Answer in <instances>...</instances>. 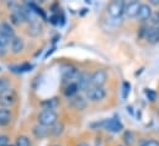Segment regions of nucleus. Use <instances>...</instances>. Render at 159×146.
Here are the masks:
<instances>
[{
    "label": "nucleus",
    "instance_id": "nucleus-1",
    "mask_svg": "<svg viewBox=\"0 0 159 146\" xmlns=\"http://www.w3.org/2000/svg\"><path fill=\"white\" fill-rule=\"evenodd\" d=\"M56 123H58V114L56 110H42L37 114V124L46 128L53 127Z\"/></svg>",
    "mask_w": 159,
    "mask_h": 146
},
{
    "label": "nucleus",
    "instance_id": "nucleus-2",
    "mask_svg": "<svg viewBox=\"0 0 159 146\" xmlns=\"http://www.w3.org/2000/svg\"><path fill=\"white\" fill-rule=\"evenodd\" d=\"M107 96V91L104 87H95V86H90L86 91H85V98L86 101L98 103L101 102L106 98Z\"/></svg>",
    "mask_w": 159,
    "mask_h": 146
},
{
    "label": "nucleus",
    "instance_id": "nucleus-3",
    "mask_svg": "<svg viewBox=\"0 0 159 146\" xmlns=\"http://www.w3.org/2000/svg\"><path fill=\"white\" fill-rule=\"evenodd\" d=\"M125 5L123 0H115L111 1L106 7V14L110 19H121L125 15Z\"/></svg>",
    "mask_w": 159,
    "mask_h": 146
},
{
    "label": "nucleus",
    "instance_id": "nucleus-4",
    "mask_svg": "<svg viewBox=\"0 0 159 146\" xmlns=\"http://www.w3.org/2000/svg\"><path fill=\"white\" fill-rule=\"evenodd\" d=\"M17 92L14 88H9L7 91L0 95V107L2 108H11L17 102Z\"/></svg>",
    "mask_w": 159,
    "mask_h": 146
},
{
    "label": "nucleus",
    "instance_id": "nucleus-5",
    "mask_svg": "<svg viewBox=\"0 0 159 146\" xmlns=\"http://www.w3.org/2000/svg\"><path fill=\"white\" fill-rule=\"evenodd\" d=\"M107 71L105 69H96L94 73L90 74V86L95 87H104L107 82Z\"/></svg>",
    "mask_w": 159,
    "mask_h": 146
},
{
    "label": "nucleus",
    "instance_id": "nucleus-6",
    "mask_svg": "<svg viewBox=\"0 0 159 146\" xmlns=\"http://www.w3.org/2000/svg\"><path fill=\"white\" fill-rule=\"evenodd\" d=\"M101 125L104 127V129H106L107 131H110L112 134H119L123 130V124L117 117H112V118L104 120L101 123Z\"/></svg>",
    "mask_w": 159,
    "mask_h": 146
},
{
    "label": "nucleus",
    "instance_id": "nucleus-7",
    "mask_svg": "<svg viewBox=\"0 0 159 146\" xmlns=\"http://www.w3.org/2000/svg\"><path fill=\"white\" fill-rule=\"evenodd\" d=\"M79 70L74 67V65H63L62 69H61V76H62V80L66 81V82H73V81H77L78 76H79Z\"/></svg>",
    "mask_w": 159,
    "mask_h": 146
},
{
    "label": "nucleus",
    "instance_id": "nucleus-8",
    "mask_svg": "<svg viewBox=\"0 0 159 146\" xmlns=\"http://www.w3.org/2000/svg\"><path fill=\"white\" fill-rule=\"evenodd\" d=\"M152 14H153V10L149 4H141L136 19L138 20V22H147V21H151Z\"/></svg>",
    "mask_w": 159,
    "mask_h": 146
},
{
    "label": "nucleus",
    "instance_id": "nucleus-9",
    "mask_svg": "<svg viewBox=\"0 0 159 146\" xmlns=\"http://www.w3.org/2000/svg\"><path fill=\"white\" fill-rule=\"evenodd\" d=\"M69 106L75 110H84L88 107V101L84 96L77 95V96L69 98Z\"/></svg>",
    "mask_w": 159,
    "mask_h": 146
},
{
    "label": "nucleus",
    "instance_id": "nucleus-10",
    "mask_svg": "<svg viewBox=\"0 0 159 146\" xmlns=\"http://www.w3.org/2000/svg\"><path fill=\"white\" fill-rule=\"evenodd\" d=\"M9 45H10V52L16 55V54H20V53L24 50V48H25V42H24V39H22L21 37L15 36L10 41Z\"/></svg>",
    "mask_w": 159,
    "mask_h": 146
},
{
    "label": "nucleus",
    "instance_id": "nucleus-11",
    "mask_svg": "<svg viewBox=\"0 0 159 146\" xmlns=\"http://www.w3.org/2000/svg\"><path fill=\"white\" fill-rule=\"evenodd\" d=\"M139 5H141V2H138V1H129V2H126V5H125V15H126L128 19H136V16H137V14H138Z\"/></svg>",
    "mask_w": 159,
    "mask_h": 146
},
{
    "label": "nucleus",
    "instance_id": "nucleus-12",
    "mask_svg": "<svg viewBox=\"0 0 159 146\" xmlns=\"http://www.w3.org/2000/svg\"><path fill=\"white\" fill-rule=\"evenodd\" d=\"M144 38H146V41H147L149 44H158L159 43V27L158 26L148 27Z\"/></svg>",
    "mask_w": 159,
    "mask_h": 146
},
{
    "label": "nucleus",
    "instance_id": "nucleus-13",
    "mask_svg": "<svg viewBox=\"0 0 159 146\" xmlns=\"http://www.w3.org/2000/svg\"><path fill=\"white\" fill-rule=\"evenodd\" d=\"M0 33L4 37H6L9 41H11L14 37L16 36V35H15L14 26H12L10 22H7V21L0 22Z\"/></svg>",
    "mask_w": 159,
    "mask_h": 146
},
{
    "label": "nucleus",
    "instance_id": "nucleus-14",
    "mask_svg": "<svg viewBox=\"0 0 159 146\" xmlns=\"http://www.w3.org/2000/svg\"><path fill=\"white\" fill-rule=\"evenodd\" d=\"M78 92H79V86H78L77 81L67 82V85H66L64 88H63V95H64L67 98H72V97L77 96Z\"/></svg>",
    "mask_w": 159,
    "mask_h": 146
},
{
    "label": "nucleus",
    "instance_id": "nucleus-15",
    "mask_svg": "<svg viewBox=\"0 0 159 146\" xmlns=\"http://www.w3.org/2000/svg\"><path fill=\"white\" fill-rule=\"evenodd\" d=\"M34 69V64L31 63H22V64H15V65H9V70L14 74H24L29 73Z\"/></svg>",
    "mask_w": 159,
    "mask_h": 146
},
{
    "label": "nucleus",
    "instance_id": "nucleus-16",
    "mask_svg": "<svg viewBox=\"0 0 159 146\" xmlns=\"http://www.w3.org/2000/svg\"><path fill=\"white\" fill-rule=\"evenodd\" d=\"M12 120V112L10 108L0 107V127H7Z\"/></svg>",
    "mask_w": 159,
    "mask_h": 146
},
{
    "label": "nucleus",
    "instance_id": "nucleus-17",
    "mask_svg": "<svg viewBox=\"0 0 159 146\" xmlns=\"http://www.w3.org/2000/svg\"><path fill=\"white\" fill-rule=\"evenodd\" d=\"M42 25L39 21L32 20L29 22V27H27V35L31 37H39L42 33Z\"/></svg>",
    "mask_w": 159,
    "mask_h": 146
},
{
    "label": "nucleus",
    "instance_id": "nucleus-18",
    "mask_svg": "<svg viewBox=\"0 0 159 146\" xmlns=\"http://www.w3.org/2000/svg\"><path fill=\"white\" fill-rule=\"evenodd\" d=\"M77 84L79 86V91H86L90 87V75L85 73H80L78 79H77Z\"/></svg>",
    "mask_w": 159,
    "mask_h": 146
},
{
    "label": "nucleus",
    "instance_id": "nucleus-19",
    "mask_svg": "<svg viewBox=\"0 0 159 146\" xmlns=\"http://www.w3.org/2000/svg\"><path fill=\"white\" fill-rule=\"evenodd\" d=\"M42 110H54L58 106H59V100L57 97H52V98H47V100H43L40 103Z\"/></svg>",
    "mask_w": 159,
    "mask_h": 146
},
{
    "label": "nucleus",
    "instance_id": "nucleus-20",
    "mask_svg": "<svg viewBox=\"0 0 159 146\" xmlns=\"http://www.w3.org/2000/svg\"><path fill=\"white\" fill-rule=\"evenodd\" d=\"M32 134L35 135L36 139H43L49 134V128H46V127H42L40 124H36L32 128Z\"/></svg>",
    "mask_w": 159,
    "mask_h": 146
},
{
    "label": "nucleus",
    "instance_id": "nucleus-21",
    "mask_svg": "<svg viewBox=\"0 0 159 146\" xmlns=\"http://www.w3.org/2000/svg\"><path fill=\"white\" fill-rule=\"evenodd\" d=\"M48 21L51 25L53 26H58V25H63L64 24V16L62 12H54L48 17Z\"/></svg>",
    "mask_w": 159,
    "mask_h": 146
},
{
    "label": "nucleus",
    "instance_id": "nucleus-22",
    "mask_svg": "<svg viewBox=\"0 0 159 146\" xmlns=\"http://www.w3.org/2000/svg\"><path fill=\"white\" fill-rule=\"evenodd\" d=\"M122 140H123V143H125V146L133 145V143H134V135H133V133H132L131 130H126V131L123 133Z\"/></svg>",
    "mask_w": 159,
    "mask_h": 146
},
{
    "label": "nucleus",
    "instance_id": "nucleus-23",
    "mask_svg": "<svg viewBox=\"0 0 159 146\" xmlns=\"http://www.w3.org/2000/svg\"><path fill=\"white\" fill-rule=\"evenodd\" d=\"M14 146H31V140L27 135H19L15 140Z\"/></svg>",
    "mask_w": 159,
    "mask_h": 146
},
{
    "label": "nucleus",
    "instance_id": "nucleus-24",
    "mask_svg": "<svg viewBox=\"0 0 159 146\" xmlns=\"http://www.w3.org/2000/svg\"><path fill=\"white\" fill-rule=\"evenodd\" d=\"M64 130V125L62 123H56L53 127L49 128V133L53 135V136H59Z\"/></svg>",
    "mask_w": 159,
    "mask_h": 146
},
{
    "label": "nucleus",
    "instance_id": "nucleus-25",
    "mask_svg": "<svg viewBox=\"0 0 159 146\" xmlns=\"http://www.w3.org/2000/svg\"><path fill=\"white\" fill-rule=\"evenodd\" d=\"M144 95H146V97H147L151 102H156L157 98H158V93H157L154 90H152V88H146V90H144Z\"/></svg>",
    "mask_w": 159,
    "mask_h": 146
},
{
    "label": "nucleus",
    "instance_id": "nucleus-26",
    "mask_svg": "<svg viewBox=\"0 0 159 146\" xmlns=\"http://www.w3.org/2000/svg\"><path fill=\"white\" fill-rule=\"evenodd\" d=\"M129 92H131V84L128 81H123L122 82V98L126 100L129 96Z\"/></svg>",
    "mask_w": 159,
    "mask_h": 146
},
{
    "label": "nucleus",
    "instance_id": "nucleus-27",
    "mask_svg": "<svg viewBox=\"0 0 159 146\" xmlns=\"http://www.w3.org/2000/svg\"><path fill=\"white\" fill-rule=\"evenodd\" d=\"M10 87V81L6 77H0V95L5 91H7Z\"/></svg>",
    "mask_w": 159,
    "mask_h": 146
},
{
    "label": "nucleus",
    "instance_id": "nucleus-28",
    "mask_svg": "<svg viewBox=\"0 0 159 146\" xmlns=\"http://www.w3.org/2000/svg\"><path fill=\"white\" fill-rule=\"evenodd\" d=\"M139 146H159V141L156 139H143L139 141Z\"/></svg>",
    "mask_w": 159,
    "mask_h": 146
},
{
    "label": "nucleus",
    "instance_id": "nucleus-29",
    "mask_svg": "<svg viewBox=\"0 0 159 146\" xmlns=\"http://www.w3.org/2000/svg\"><path fill=\"white\" fill-rule=\"evenodd\" d=\"M151 22L154 25V26H159V9L153 11L152 14V17H151Z\"/></svg>",
    "mask_w": 159,
    "mask_h": 146
},
{
    "label": "nucleus",
    "instance_id": "nucleus-30",
    "mask_svg": "<svg viewBox=\"0 0 159 146\" xmlns=\"http://www.w3.org/2000/svg\"><path fill=\"white\" fill-rule=\"evenodd\" d=\"M9 145V136L5 134H0V146Z\"/></svg>",
    "mask_w": 159,
    "mask_h": 146
},
{
    "label": "nucleus",
    "instance_id": "nucleus-31",
    "mask_svg": "<svg viewBox=\"0 0 159 146\" xmlns=\"http://www.w3.org/2000/svg\"><path fill=\"white\" fill-rule=\"evenodd\" d=\"M151 6H159V0H149Z\"/></svg>",
    "mask_w": 159,
    "mask_h": 146
},
{
    "label": "nucleus",
    "instance_id": "nucleus-32",
    "mask_svg": "<svg viewBox=\"0 0 159 146\" xmlns=\"http://www.w3.org/2000/svg\"><path fill=\"white\" fill-rule=\"evenodd\" d=\"M54 49H56V47L51 48V49H49V52H47V53H46V55H44V59H47V58H48V57H49V55H51V54L54 52Z\"/></svg>",
    "mask_w": 159,
    "mask_h": 146
},
{
    "label": "nucleus",
    "instance_id": "nucleus-33",
    "mask_svg": "<svg viewBox=\"0 0 159 146\" xmlns=\"http://www.w3.org/2000/svg\"><path fill=\"white\" fill-rule=\"evenodd\" d=\"M77 146H90V145H89L88 143H79V144H78Z\"/></svg>",
    "mask_w": 159,
    "mask_h": 146
},
{
    "label": "nucleus",
    "instance_id": "nucleus-34",
    "mask_svg": "<svg viewBox=\"0 0 159 146\" xmlns=\"http://www.w3.org/2000/svg\"><path fill=\"white\" fill-rule=\"evenodd\" d=\"M1 70H2V69H1V67H0V71H1Z\"/></svg>",
    "mask_w": 159,
    "mask_h": 146
},
{
    "label": "nucleus",
    "instance_id": "nucleus-35",
    "mask_svg": "<svg viewBox=\"0 0 159 146\" xmlns=\"http://www.w3.org/2000/svg\"><path fill=\"white\" fill-rule=\"evenodd\" d=\"M53 146H61V145H53Z\"/></svg>",
    "mask_w": 159,
    "mask_h": 146
},
{
    "label": "nucleus",
    "instance_id": "nucleus-36",
    "mask_svg": "<svg viewBox=\"0 0 159 146\" xmlns=\"http://www.w3.org/2000/svg\"><path fill=\"white\" fill-rule=\"evenodd\" d=\"M117 146H125V145H117Z\"/></svg>",
    "mask_w": 159,
    "mask_h": 146
},
{
    "label": "nucleus",
    "instance_id": "nucleus-37",
    "mask_svg": "<svg viewBox=\"0 0 159 146\" xmlns=\"http://www.w3.org/2000/svg\"><path fill=\"white\" fill-rule=\"evenodd\" d=\"M7 146H14V145H7Z\"/></svg>",
    "mask_w": 159,
    "mask_h": 146
},
{
    "label": "nucleus",
    "instance_id": "nucleus-38",
    "mask_svg": "<svg viewBox=\"0 0 159 146\" xmlns=\"http://www.w3.org/2000/svg\"><path fill=\"white\" fill-rule=\"evenodd\" d=\"M158 27H159V26H158Z\"/></svg>",
    "mask_w": 159,
    "mask_h": 146
}]
</instances>
